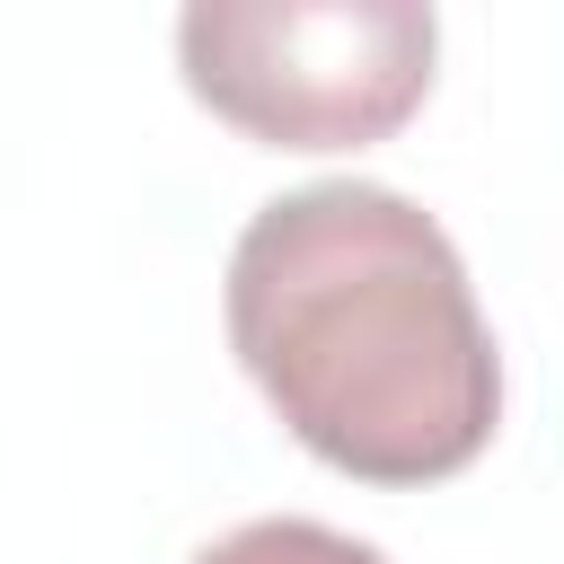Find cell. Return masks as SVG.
<instances>
[{
	"label": "cell",
	"mask_w": 564,
	"mask_h": 564,
	"mask_svg": "<svg viewBox=\"0 0 564 564\" xmlns=\"http://www.w3.org/2000/svg\"><path fill=\"white\" fill-rule=\"evenodd\" d=\"M229 344L282 432L361 485H441L502 423V352L449 229L370 176L273 194L238 229Z\"/></svg>",
	"instance_id": "6da1fadb"
},
{
	"label": "cell",
	"mask_w": 564,
	"mask_h": 564,
	"mask_svg": "<svg viewBox=\"0 0 564 564\" xmlns=\"http://www.w3.org/2000/svg\"><path fill=\"white\" fill-rule=\"evenodd\" d=\"M185 564H388L370 538H344V529H326V520H247V529H229V538H212V546H194Z\"/></svg>",
	"instance_id": "3957f363"
},
{
	"label": "cell",
	"mask_w": 564,
	"mask_h": 564,
	"mask_svg": "<svg viewBox=\"0 0 564 564\" xmlns=\"http://www.w3.org/2000/svg\"><path fill=\"white\" fill-rule=\"evenodd\" d=\"M441 18L414 0H194L176 18L185 88L273 150L388 141L432 88Z\"/></svg>",
	"instance_id": "7a4b0ae2"
}]
</instances>
